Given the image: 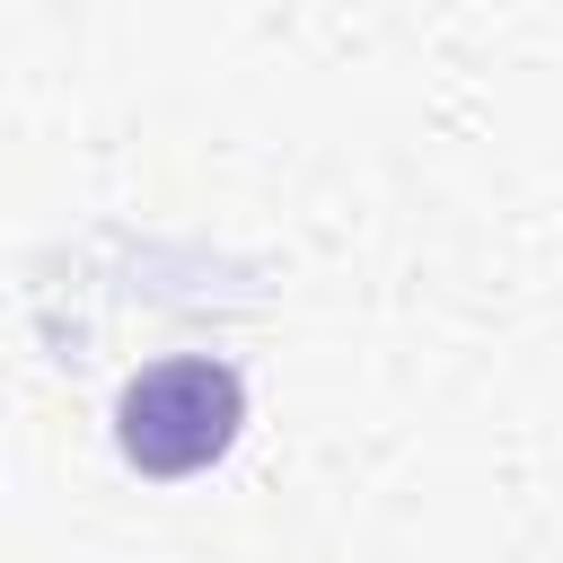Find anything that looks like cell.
<instances>
[{
	"label": "cell",
	"mask_w": 563,
	"mask_h": 563,
	"mask_svg": "<svg viewBox=\"0 0 563 563\" xmlns=\"http://www.w3.org/2000/svg\"><path fill=\"white\" fill-rule=\"evenodd\" d=\"M238 422H246V378L220 352H167V361L132 369L114 396V449H123V466H141L158 484L220 466Z\"/></svg>",
	"instance_id": "cell-1"
}]
</instances>
